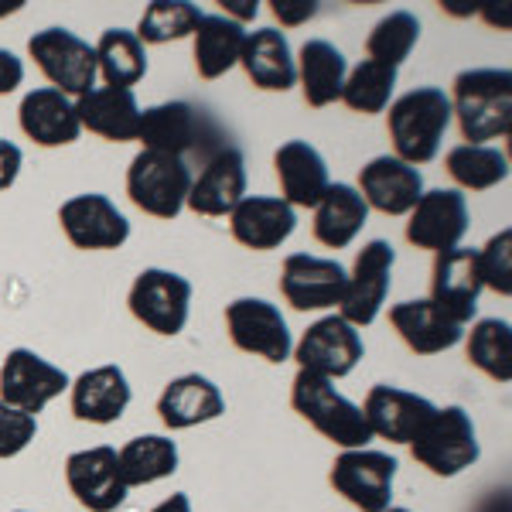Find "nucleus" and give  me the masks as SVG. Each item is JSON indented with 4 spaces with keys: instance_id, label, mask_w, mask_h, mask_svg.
I'll return each instance as SVG.
<instances>
[{
    "instance_id": "obj_15",
    "label": "nucleus",
    "mask_w": 512,
    "mask_h": 512,
    "mask_svg": "<svg viewBox=\"0 0 512 512\" xmlns=\"http://www.w3.org/2000/svg\"><path fill=\"white\" fill-rule=\"evenodd\" d=\"M62 233L76 250H120L130 239L127 216L99 192L76 195L59 209Z\"/></svg>"
},
{
    "instance_id": "obj_19",
    "label": "nucleus",
    "mask_w": 512,
    "mask_h": 512,
    "mask_svg": "<svg viewBox=\"0 0 512 512\" xmlns=\"http://www.w3.org/2000/svg\"><path fill=\"white\" fill-rule=\"evenodd\" d=\"M246 198V158L239 147H222L205 161V168L192 178V192H188V209L195 216H229L239 202Z\"/></svg>"
},
{
    "instance_id": "obj_8",
    "label": "nucleus",
    "mask_w": 512,
    "mask_h": 512,
    "mask_svg": "<svg viewBox=\"0 0 512 512\" xmlns=\"http://www.w3.org/2000/svg\"><path fill=\"white\" fill-rule=\"evenodd\" d=\"M130 315L140 325L151 328L154 335H178L188 325V311H192V284L175 270L147 267L140 270L134 287L127 294Z\"/></svg>"
},
{
    "instance_id": "obj_31",
    "label": "nucleus",
    "mask_w": 512,
    "mask_h": 512,
    "mask_svg": "<svg viewBox=\"0 0 512 512\" xmlns=\"http://www.w3.org/2000/svg\"><path fill=\"white\" fill-rule=\"evenodd\" d=\"M369 219V205L362 202L359 188L345 185V181H335L328 185V192L321 195V202L315 205V239L328 250H345L355 236L362 233Z\"/></svg>"
},
{
    "instance_id": "obj_7",
    "label": "nucleus",
    "mask_w": 512,
    "mask_h": 512,
    "mask_svg": "<svg viewBox=\"0 0 512 512\" xmlns=\"http://www.w3.org/2000/svg\"><path fill=\"white\" fill-rule=\"evenodd\" d=\"M396 458L386 451L355 448L342 451L332 461L328 482L349 506L359 512H386L393 506V482H396Z\"/></svg>"
},
{
    "instance_id": "obj_12",
    "label": "nucleus",
    "mask_w": 512,
    "mask_h": 512,
    "mask_svg": "<svg viewBox=\"0 0 512 512\" xmlns=\"http://www.w3.org/2000/svg\"><path fill=\"white\" fill-rule=\"evenodd\" d=\"M69 390L65 369L52 366L31 349H11L0 366V400L21 414L38 417L55 396Z\"/></svg>"
},
{
    "instance_id": "obj_33",
    "label": "nucleus",
    "mask_w": 512,
    "mask_h": 512,
    "mask_svg": "<svg viewBox=\"0 0 512 512\" xmlns=\"http://www.w3.org/2000/svg\"><path fill=\"white\" fill-rule=\"evenodd\" d=\"M117 465L127 489L154 485L178 472V444L164 434H140L117 451Z\"/></svg>"
},
{
    "instance_id": "obj_35",
    "label": "nucleus",
    "mask_w": 512,
    "mask_h": 512,
    "mask_svg": "<svg viewBox=\"0 0 512 512\" xmlns=\"http://www.w3.org/2000/svg\"><path fill=\"white\" fill-rule=\"evenodd\" d=\"M448 175L468 192H489L509 178V158L506 151L492 144H458L444 158Z\"/></svg>"
},
{
    "instance_id": "obj_4",
    "label": "nucleus",
    "mask_w": 512,
    "mask_h": 512,
    "mask_svg": "<svg viewBox=\"0 0 512 512\" xmlns=\"http://www.w3.org/2000/svg\"><path fill=\"white\" fill-rule=\"evenodd\" d=\"M410 454H414L417 465H424L437 478H454L465 468H472L478 454H482L472 414L465 407L434 410L424 431L410 441Z\"/></svg>"
},
{
    "instance_id": "obj_20",
    "label": "nucleus",
    "mask_w": 512,
    "mask_h": 512,
    "mask_svg": "<svg viewBox=\"0 0 512 512\" xmlns=\"http://www.w3.org/2000/svg\"><path fill=\"white\" fill-rule=\"evenodd\" d=\"M359 195L383 216H410L424 195V175L393 154H379L359 171Z\"/></svg>"
},
{
    "instance_id": "obj_27",
    "label": "nucleus",
    "mask_w": 512,
    "mask_h": 512,
    "mask_svg": "<svg viewBox=\"0 0 512 512\" xmlns=\"http://www.w3.org/2000/svg\"><path fill=\"white\" fill-rule=\"evenodd\" d=\"M18 120H21L24 137L35 140L38 147L76 144L82 134L79 117H76V103L52 86L31 89L18 106Z\"/></svg>"
},
{
    "instance_id": "obj_36",
    "label": "nucleus",
    "mask_w": 512,
    "mask_h": 512,
    "mask_svg": "<svg viewBox=\"0 0 512 512\" xmlns=\"http://www.w3.org/2000/svg\"><path fill=\"white\" fill-rule=\"evenodd\" d=\"M468 362L495 383L512 379V325L499 318H482L472 325L465 342Z\"/></svg>"
},
{
    "instance_id": "obj_38",
    "label": "nucleus",
    "mask_w": 512,
    "mask_h": 512,
    "mask_svg": "<svg viewBox=\"0 0 512 512\" xmlns=\"http://www.w3.org/2000/svg\"><path fill=\"white\" fill-rule=\"evenodd\" d=\"M420 41V21L410 11H390L386 18H379L373 24L366 38V52L369 59L379 65H390V69H400L403 62L410 59V52Z\"/></svg>"
},
{
    "instance_id": "obj_11",
    "label": "nucleus",
    "mask_w": 512,
    "mask_h": 512,
    "mask_svg": "<svg viewBox=\"0 0 512 512\" xmlns=\"http://www.w3.org/2000/svg\"><path fill=\"white\" fill-rule=\"evenodd\" d=\"M294 359L304 373H315L325 379H342L349 376L366 355L359 328H352L342 315H328L315 321L308 332L301 335V342L294 345Z\"/></svg>"
},
{
    "instance_id": "obj_10",
    "label": "nucleus",
    "mask_w": 512,
    "mask_h": 512,
    "mask_svg": "<svg viewBox=\"0 0 512 512\" xmlns=\"http://www.w3.org/2000/svg\"><path fill=\"white\" fill-rule=\"evenodd\" d=\"M393 263L396 253L386 239H373L355 256L349 284H345V297L338 304L342 308L338 315L349 321L352 328H366L379 318L393 287Z\"/></svg>"
},
{
    "instance_id": "obj_29",
    "label": "nucleus",
    "mask_w": 512,
    "mask_h": 512,
    "mask_svg": "<svg viewBox=\"0 0 512 512\" xmlns=\"http://www.w3.org/2000/svg\"><path fill=\"white\" fill-rule=\"evenodd\" d=\"M390 325L396 328V335L403 338L410 352L417 355H437L448 352L465 338V328L458 321H451L448 315L434 308L431 297H417V301H400L390 308Z\"/></svg>"
},
{
    "instance_id": "obj_5",
    "label": "nucleus",
    "mask_w": 512,
    "mask_h": 512,
    "mask_svg": "<svg viewBox=\"0 0 512 512\" xmlns=\"http://www.w3.org/2000/svg\"><path fill=\"white\" fill-rule=\"evenodd\" d=\"M192 192V168L185 158L161 151H140L127 168V195L140 212L154 219H175Z\"/></svg>"
},
{
    "instance_id": "obj_34",
    "label": "nucleus",
    "mask_w": 512,
    "mask_h": 512,
    "mask_svg": "<svg viewBox=\"0 0 512 512\" xmlns=\"http://www.w3.org/2000/svg\"><path fill=\"white\" fill-rule=\"evenodd\" d=\"M96 52V76L106 79V86L130 89L147 76V48L127 28H106L93 45Z\"/></svg>"
},
{
    "instance_id": "obj_41",
    "label": "nucleus",
    "mask_w": 512,
    "mask_h": 512,
    "mask_svg": "<svg viewBox=\"0 0 512 512\" xmlns=\"http://www.w3.org/2000/svg\"><path fill=\"white\" fill-rule=\"evenodd\" d=\"M35 437H38V417L21 414V410L7 407L0 400V461L18 458Z\"/></svg>"
},
{
    "instance_id": "obj_16",
    "label": "nucleus",
    "mask_w": 512,
    "mask_h": 512,
    "mask_svg": "<svg viewBox=\"0 0 512 512\" xmlns=\"http://www.w3.org/2000/svg\"><path fill=\"white\" fill-rule=\"evenodd\" d=\"M485 291L482 270H478V250L472 246H454L448 253H437L434 277H431V301L441 315L458 321L461 328L475 318L478 294Z\"/></svg>"
},
{
    "instance_id": "obj_24",
    "label": "nucleus",
    "mask_w": 512,
    "mask_h": 512,
    "mask_svg": "<svg viewBox=\"0 0 512 512\" xmlns=\"http://www.w3.org/2000/svg\"><path fill=\"white\" fill-rule=\"evenodd\" d=\"M222 414H226V396L209 376H178L158 396V417L168 431H188V427L219 420Z\"/></svg>"
},
{
    "instance_id": "obj_47",
    "label": "nucleus",
    "mask_w": 512,
    "mask_h": 512,
    "mask_svg": "<svg viewBox=\"0 0 512 512\" xmlns=\"http://www.w3.org/2000/svg\"><path fill=\"white\" fill-rule=\"evenodd\" d=\"M14 11H21V0H14V4H4V0H0V18H4V14H14Z\"/></svg>"
},
{
    "instance_id": "obj_14",
    "label": "nucleus",
    "mask_w": 512,
    "mask_h": 512,
    "mask_svg": "<svg viewBox=\"0 0 512 512\" xmlns=\"http://www.w3.org/2000/svg\"><path fill=\"white\" fill-rule=\"evenodd\" d=\"M468 233V202L454 188H431L410 209L407 243L417 250L448 253Z\"/></svg>"
},
{
    "instance_id": "obj_21",
    "label": "nucleus",
    "mask_w": 512,
    "mask_h": 512,
    "mask_svg": "<svg viewBox=\"0 0 512 512\" xmlns=\"http://www.w3.org/2000/svg\"><path fill=\"white\" fill-rule=\"evenodd\" d=\"M297 226L294 209L280 195H246L243 202L229 212V233L239 246L256 253L277 250L287 243Z\"/></svg>"
},
{
    "instance_id": "obj_23",
    "label": "nucleus",
    "mask_w": 512,
    "mask_h": 512,
    "mask_svg": "<svg viewBox=\"0 0 512 512\" xmlns=\"http://www.w3.org/2000/svg\"><path fill=\"white\" fill-rule=\"evenodd\" d=\"M72 390V417L82 424H117L127 414L134 390L127 383V373L120 366H96L89 373H82L76 383H69Z\"/></svg>"
},
{
    "instance_id": "obj_9",
    "label": "nucleus",
    "mask_w": 512,
    "mask_h": 512,
    "mask_svg": "<svg viewBox=\"0 0 512 512\" xmlns=\"http://www.w3.org/2000/svg\"><path fill=\"white\" fill-rule=\"evenodd\" d=\"M226 332L239 352L267 359L274 366L287 362L294 352L287 318L280 315L277 304L263 297H236L233 304H226Z\"/></svg>"
},
{
    "instance_id": "obj_30",
    "label": "nucleus",
    "mask_w": 512,
    "mask_h": 512,
    "mask_svg": "<svg viewBox=\"0 0 512 512\" xmlns=\"http://www.w3.org/2000/svg\"><path fill=\"white\" fill-rule=\"evenodd\" d=\"M297 82H301L304 103L325 110L335 99H342L345 76H349V62L338 52L332 41L325 38H308L297 52Z\"/></svg>"
},
{
    "instance_id": "obj_28",
    "label": "nucleus",
    "mask_w": 512,
    "mask_h": 512,
    "mask_svg": "<svg viewBox=\"0 0 512 512\" xmlns=\"http://www.w3.org/2000/svg\"><path fill=\"white\" fill-rule=\"evenodd\" d=\"M137 140L144 151H161L185 158L188 151H198V140H205L202 113L192 103H158L151 110H140V130Z\"/></svg>"
},
{
    "instance_id": "obj_6",
    "label": "nucleus",
    "mask_w": 512,
    "mask_h": 512,
    "mask_svg": "<svg viewBox=\"0 0 512 512\" xmlns=\"http://www.w3.org/2000/svg\"><path fill=\"white\" fill-rule=\"evenodd\" d=\"M28 55L35 59L41 76L62 96H86L96 82V52L69 28H45L28 38Z\"/></svg>"
},
{
    "instance_id": "obj_18",
    "label": "nucleus",
    "mask_w": 512,
    "mask_h": 512,
    "mask_svg": "<svg viewBox=\"0 0 512 512\" xmlns=\"http://www.w3.org/2000/svg\"><path fill=\"white\" fill-rule=\"evenodd\" d=\"M359 410H362V417H366L369 434L373 437H383V441H390V444H410L424 431V424L434 417L437 407L427 396L379 383L366 393V403H362Z\"/></svg>"
},
{
    "instance_id": "obj_49",
    "label": "nucleus",
    "mask_w": 512,
    "mask_h": 512,
    "mask_svg": "<svg viewBox=\"0 0 512 512\" xmlns=\"http://www.w3.org/2000/svg\"><path fill=\"white\" fill-rule=\"evenodd\" d=\"M386 512H410V509H396V506H390V509H386Z\"/></svg>"
},
{
    "instance_id": "obj_25",
    "label": "nucleus",
    "mask_w": 512,
    "mask_h": 512,
    "mask_svg": "<svg viewBox=\"0 0 512 512\" xmlns=\"http://www.w3.org/2000/svg\"><path fill=\"white\" fill-rule=\"evenodd\" d=\"M76 117L82 130H89V134L103 140H113V144L137 140L140 130V106L134 89L93 86L86 96L76 99Z\"/></svg>"
},
{
    "instance_id": "obj_44",
    "label": "nucleus",
    "mask_w": 512,
    "mask_h": 512,
    "mask_svg": "<svg viewBox=\"0 0 512 512\" xmlns=\"http://www.w3.org/2000/svg\"><path fill=\"white\" fill-rule=\"evenodd\" d=\"M21 82H24V62L14 52L0 48V96L14 93Z\"/></svg>"
},
{
    "instance_id": "obj_17",
    "label": "nucleus",
    "mask_w": 512,
    "mask_h": 512,
    "mask_svg": "<svg viewBox=\"0 0 512 512\" xmlns=\"http://www.w3.org/2000/svg\"><path fill=\"white\" fill-rule=\"evenodd\" d=\"M65 482H69V492L76 495L79 506L89 512L120 509L130 492L120 478L117 448H106V444L69 454V461H65Z\"/></svg>"
},
{
    "instance_id": "obj_42",
    "label": "nucleus",
    "mask_w": 512,
    "mask_h": 512,
    "mask_svg": "<svg viewBox=\"0 0 512 512\" xmlns=\"http://www.w3.org/2000/svg\"><path fill=\"white\" fill-rule=\"evenodd\" d=\"M270 11L284 28H301L304 21H311L318 14V4L315 0H274Z\"/></svg>"
},
{
    "instance_id": "obj_40",
    "label": "nucleus",
    "mask_w": 512,
    "mask_h": 512,
    "mask_svg": "<svg viewBox=\"0 0 512 512\" xmlns=\"http://www.w3.org/2000/svg\"><path fill=\"white\" fill-rule=\"evenodd\" d=\"M478 270H482V284L492 287L495 294H512V233L502 229L489 243L478 250Z\"/></svg>"
},
{
    "instance_id": "obj_45",
    "label": "nucleus",
    "mask_w": 512,
    "mask_h": 512,
    "mask_svg": "<svg viewBox=\"0 0 512 512\" xmlns=\"http://www.w3.org/2000/svg\"><path fill=\"white\" fill-rule=\"evenodd\" d=\"M256 0L250 4V0H222V18H229V21H236V24H246V21H253L256 18Z\"/></svg>"
},
{
    "instance_id": "obj_39",
    "label": "nucleus",
    "mask_w": 512,
    "mask_h": 512,
    "mask_svg": "<svg viewBox=\"0 0 512 512\" xmlns=\"http://www.w3.org/2000/svg\"><path fill=\"white\" fill-rule=\"evenodd\" d=\"M202 11L188 0H154L144 14L134 35L140 38V45H168V41H181L188 35H195Z\"/></svg>"
},
{
    "instance_id": "obj_22",
    "label": "nucleus",
    "mask_w": 512,
    "mask_h": 512,
    "mask_svg": "<svg viewBox=\"0 0 512 512\" xmlns=\"http://www.w3.org/2000/svg\"><path fill=\"white\" fill-rule=\"evenodd\" d=\"M274 171L280 181V198L291 209H315L328 192V164L308 140H287L274 154Z\"/></svg>"
},
{
    "instance_id": "obj_13",
    "label": "nucleus",
    "mask_w": 512,
    "mask_h": 512,
    "mask_svg": "<svg viewBox=\"0 0 512 512\" xmlns=\"http://www.w3.org/2000/svg\"><path fill=\"white\" fill-rule=\"evenodd\" d=\"M349 270L338 260L311 253H291L280 270V294L294 311H325L342 304Z\"/></svg>"
},
{
    "instance_id": "obj_37",
    "label": "nucleus",
    "mask_w": 512,
    "mask_h": 512,
    "mask_svg": "<svg viewBox=\"0 0 512 512\" xmlns=\"http://www.w3.org/2000/svg\"><path fill=\"white\" fill-rule=\"evenodd\" d=\"M393 89H396V69L366 59V62L355 65L349 76H345L342 103L349 106L352 113L373 117V113H383L386 106H390Z\"/></svg>"
},
{
    "instance_id": "obj_46",
    "label": "nucleus",
    "mask_w": 512,
    "mask_h": 512,
    "mask_svg": "<svg viewBox=\"0 0 512 512\" xmlns=\"http://www.w3.org/2000/svg\"><path fill=\"white\" fill-rule=\"evenodd\" d=\"M151 512H192V499H188L185 492H175V495H168L164 502H158Z\"/></svg>"
},
{
    "instance_id": "obj_43",
    "label": "nucleus",
    "mask_w": 512,
    "mask_h": 512,
    "mask_svg": "<svg viewBox=\"0 0 512 512\" xmlns=\"http://www.w3.org/2000/svg\"><path fill=\"white\" fill-rule=\"evenodd\" d=\"M21 164H24L21 147L11 144V140H0V192H7V188L18 181Z\"/></svg>"
},
{
    "instance_id": "obj_2",
    "label": "nucleus",
    "mask_w": 512,
    "mask_h": 512,
    "mask_svg": "<svg viewBox=\"0 0 512 512\" xmlns=\"http://www.w3.org/2000/svg\"><path fill=\"white\" fill-rule=\"evenodd\" d=\"M451 127V99L437 86H417L390 103L386 130L393 140V158L407 164H431Z\"/></svg>"
},
{
    "instance_id": "obj_32",
    "label": "nucleus",
    "mask_w": 512,
    "mask_h": 512,
    "mask_svg": "<svg viewBox=\"0 0 512 512\" xmlns=\"http://www.w3.org/2000/svg\"><path fill=\"white\" fill-rule=\"evenodd\" d=\"M195 69L205 82H216L226 76L233 65H239L246 31L243 24L222 18V14H202L195 28Z\"/></svg>"
},
{
    "instance_id": "obj_3",
    "label": "nucleus",
    "mask_w": 512,
    "mask_h": 512,
    "mask_svg": "<svg viewBox=\"0 0 512 512\" xmlns=\"http://www.w3.org/2000/svg\"><path fill=\"white\" fill-rule=\"evenodd\" d=\"M291 407H294V414H301L308 420L325 441L338 444L342 451L366 448V444L373 441L362 410L355 407L352 400H345V396L335 390L332 379H325V376L297 369V376L291 383Z\"/></svg>"
},
{
    "instance_id": "obj_26",
    "label": "nucleus",
    "mask_w": 512,
    "mask_h": 512,
    "mask_svg": "<svg viewBox=\"0 0 512 512\" xmlns=\"http://www.w3.org/2000/svg\"><path fill=\"white\" fill-rule=\"evenodd\" d=\"M239 65H243L246 79L263 93H287L297 86V65L291 41L277 28H256L246 31L243 52H239Z\"/></svg>"
},
{
    "instance_id": "obj_50",
    "label": "nucleus",
    "mask_w": 512,
    "mask_h": 512,
    "mask_svg": "<svg viewBox=\"0 0 512 512\" xmlns=\"http://www.w3.org/2000/svg\"><path fill=\"white\" fill-rule=\"evenodd\" d=\"M18 512H28V509H18Z\"/></svg>"
},
{
    "instance_id": "obj_1",
    "label": "nucleus",
    "mask_w": 512,
    "mask_h": 512,
    "mask_svg": "<svg viewBox=\"0 0 512 512\" xmlns=\"http://www.w3.org/2000/svg\"><path fill=\"white\" fill-rule=\"evenodd\" d=\"M451 120L468 144H489L512 130V72L465 69L451 82Z\"/></svg>"
},
{
    "instance_id": "obj_48",
    "label": "nucleus",
    "mask_w": 512,
    "mask_h": 512,
    "mask_svg": "<svg viewBox=\"0 0 512 512\" xmlns=\"http://www.w3.org/2000/svg\"><path fill=\"white\" fill-rule=\"evenodd\" d=\"M482 512H499V499H492V502H489V506H485ZM502 512H509V509H502Z\"/></svg>"
}]
</instances>
